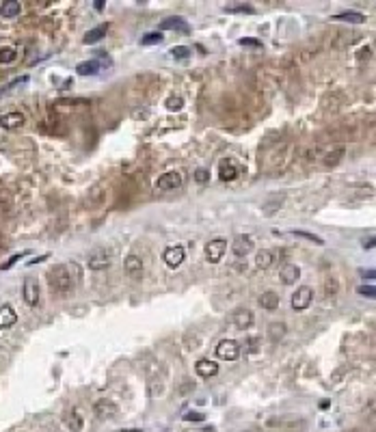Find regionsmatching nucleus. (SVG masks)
<instances>
[{
    "label": "nucleus",
    "instance_id": "obj_1",
    "mask_svg": "<svg viewBox=\"0 0 376 432\" xmlns=\"http://www.w3.org/2000/svg\"><path fill=\"white\" fill-rule=\"evenodd\" d=\"M48 283H50V290L59 296H67L74 290V273H71L69 264H57L54 268H50L48 273Z\"/></svg>",
    "mask_w": 376,
    "mask_h": 432
},
{
    "label": "nucleus",
    "instance_id": "obj_2",
    "mask_svg": "<svg viewBox=\"0 0 376 432\" xmlns=\"http://www.w3.org/2000/svg\"><path fill=\"white\" fill-rule=\"evenodd\" d=\"M225 251H227V240H225V238H214V240H210V242L205 244V249H203L205 260L210 262V264H219V262L223 260V255H225Z\"/></svg>",
    "mask_w": 376,
    "mask_h": 432
},
{
    "label": "nucleus",
    "instance_id": "obj_3",
    "mask_svg": "<svg viewBox=\"0 0 376 432\" xmlns=\"http://www.w3.org/2000/svg\"><path fill=\"white\" fill-rule=\"evenodd\" d=\"M39 294H41V287H39V281L35 277H26L24 279V285H22V298L26 305L35 307L39 303Z\"/></svg>",
    "mask_w": 376,
    "mask_h": 432
},
{
    "label": "nucleus",
    "instance_id": "obj_4",
    "mask_svg": "<svg viewBox=\"0 0 376 432\" xmlns=\"http://www.w3.org/2000/svg\"><path fill=\"white\" fill-rule=\"evenodd\" d=\"M311 300H314V290L309 285H301L297 292L292 294V309L294 311H305Z\"/></svg>",
    "mask_w": 376,
    "mask_h": 432
},
{
    "label": "nucleus",
    "instance_id": "obj_5",
    "mask_svg": "<svg viewBox=\"0 0 376 432\" xmlns=\"http://www.w3.org/2000/svg\"><path fill=\"white\" fill-rule=\"evenodd\" d=\"M217 357L223 361H236L240 357V343L236 339H223L217 346Z\"/></svg>",
    "mask_w": 376,
    "mask_h": 432
},
{
    "label": "nucleus",
    "instance_id": "obj_6",
    "mask_svg": "<svg viewBox=\"0 0 376 432\" xmlns=\"http://www.w3.org/2000/svg\"><path fill=\"white\" fill-rule=\"evenodd\" d=\"M87 264H89L91 270H106V268L113 266V255H110L108 251H104V249H98V251H93L89 255Z\"/></svg>",
    "mask_w": 376,
    "mask_h": 432
},
{
    "label": "nucleus",
    "instance_id": "obj_7",
    "mask_svg": "<svg viewBox=\"0 0 376 432\" xmlns=\"http://www.w3.org/2000/svg\"><path fill=\"white\" fill-rule=\"evenodd\" d=\"M123 270H126V275L134 279V281H139V279L143 277V273H145V266H143V260L139 257V255H128V257L123 260Z\"/></svg>",
    "mask_w": 376,
    "mask_h": 432
},
{
    "label": "nucleus",
    "instance_id": "obj_8",
    "mask_svg": "<svg viewBox=\"0 0 376 432\" xmlns=\"http://www.w3.org/2000/svg\"><path fill=\"white\" fill-rule=\"evenodd\" d=\"M299 277H301V268L297 264H292V262L281 264V268H279V281L283 285H294L299 281Z\"/></svg>",
    "mask_w": 376,
    "mask_h": 432
},
{
    "label": "nucleus",
    "instance_id": "obj_9",
    "mask_svg": "<svg viewBox=\"0 0 376 432\" xmlns=\"http://www.w3.org/2000/svg\"><path fill=\"white\" fill-rule=\"evenodd\" d=\"M182 186V175L178 171H166L158 178L156 188L158 190H178Z\"/></svg>",
    "mask_w": 376,
    "mask_h": 432
},
{
    "label": "nucleus",
    "instance_id": "obj_10",
    "mask_svg": "<svg viewBox=\"0 0 376 432\" xmlns=\"http://www.w3.org/2000/svg\"><path fill=\"white\" fill-rule=\"evenodd\" d=\"M162 260L169 268H180L182 262L186 260V251H184V246H169V249H164Z\"/></svg>",
    "mask_w": 376,
    "mask_h": 432
},
{
    "label": "nucleus",
    "instance_id": "obj_11",
    "mask_svg": "<svg viewBox=\"0 0 376 432\" xmlns=\"http://www.w3.org/2000/svg\"><path fill=\"white\" fill-rule=\"evenodd\" d=\"M253 320H255V318H253V311H249V309H236L234 314H231V324H234L238 331L251 329Z\"/></svg>",
    "mask_w": 376,
    "mask_h": 432
},
{
    "label": "nucleus",
    "instance_id": "obj_12",
    "mask_svg": "<svg viewBox=\"0 0 376 432\" xmlns=\"http://www.w3.org/2000/svg\"><path fill=\"white\" fill-rule=\"evenodd\" d=\"M231 251H234L236 257H246L253 251V238L251 236H236V240L231 242Z\"/></svg>",
    "mask_w": 376,
    "mask_h": 432
},
{
    "label": "nucleus",
    "instance_id": "obj_13",
    "mask_svg": "<svg viewBox=\"0 0 376 432\" xmlns=\"http://www.w3.org/2000/svg\"><path fill=\"white\" fill-rule=\"evenodd\" d=\"M238 173H240V169H238V164L234 162V160L223 158L219 162V178L223 182H234L238 178Z\"/></svg>",
    "mask_w": 376,
    "mask_h": 432
},
{
    "label": "nucleus",
    "instance_id": "obj_14",
    "mask_svg": "<svg viewBox=\"0 0 376 432\" xmlns=\"http://www.w3.org/2000/svg\"><path fill=\"white\" fill-rule=\"evenodd\" d=\"M195 372L199 378H212V376L219 374V363L210 361V359H201V361L195 363Z\"/></svg>",
    "mask_w": 376,
    "mask_h": 432
},
{
    "label": "nucleus",
    "instance_id": "obj_15",
    "mask_svg": "<svg viewBox=\"0 0 376 432\" xmlns=\"http://www.w3.org/2000/svg\"><path fill=\"white\" fill-rule=\"evenodd\" d=\"M160 30H180V33H190V26H188V22L186 20H182V18H166L160 22ZM158 30V33H160Z\"/></svg>",
    "mask_w": 376,
    "mask_h": 432
},
{
    "label": "nucleus",
    "instance_id": "obj_16",
    "mask_svg": "<svg viewBox=\"0 0 376 432\" xmlns=\"http://www.w3.org/2000/svg\"><path fill=\"white\" fill-rule=\"evenodd\" d=\"M24 115L22 113H7L0 117V127H5V130H18V127L24 125Z\"/></svg>",
    "mask_w": 376,
    "mask_h": 432
},
{
    "label": "nucleus",
    "instance_id": "obj_17",
    "mask_svg": "<svg viewBox=\"0 0 376 432\" xmlns=\"http://www.w3.org/2000/svg\"><path fill=\"white\" fill-rule=\"evenodd\" d=\"M95 415H98L100 419H110L117 415V406L115 402H110V400H100L98 404H95Z\"/></svg>",
    "mask_w": 376,
    "mask_h": 432
},
{
    "label": "nucleus",
    "instance_id": "obj_18",
    "mask_svg": "<svg viewBox=\"0 0 376 432\" xmlns=\"http://www.w3.org/2000/svg\"><path fill=\"white\" fill-rule=\"evenodd\" d=\"M18 322V314L11 305H3L0 307V329H11V326Z\"/></svg>",
    "mask_w": 376,
    "mask_h": 432
},
{
    "label": "nucleus",
    "instance_id": "obj_19",
    "mask_svg": "<svg viewBox=\"0 0 376 432\" xmlns=\"http://www.w3.org/2000/svg\"><path fill=\"white\" fill-rule=\"evenodd\" d=\"M273 264H275V251L264 249L255 255V266H258V270H268Z\"/></svg>",
    "mask_w": 376,
    "mask_h": 432
},
{
    "label": "nucleus",
    "instance_id": "obj_20",
    "mask_svg": "<svg viewBox=\"0 0 376 432\" xmlns=\"http://www.w3.org/2000/svg\"><path fill=\"white\" fill-rule=\"evenodd\" d=\"M106 33H108V24H100V26L91 28L89 33L85 35V39H82V41H85L87 46H91V44H98V41H102V39L106 37Z\"/></svg>",
    "mask_w": 376,
    "mask_h": 432
},
{
    "label": "nucleus",
    "instance_id": "obj_21",
    "mask_svg": "<svg viewBox=\"0 0 376 432\" xmlns=\"http://www.w3.org/2000/svg\"><path fill=\"white\" fill-rule=\"evenodd\" d=\"M22 11V5L18 3V0H5L3 7H0V15L7 20H11V18H18Z\"/></svg>",
    "mask_w": 376,
    "mask_h": 432
},
{
    "label": "nucleus",
    "instance_id": "obj_22",
    "mask_svg": "<svg viewBox=\"0 0 376 432\" xmlns=\"http://www.w3.org/2000/svg\"><path fill=\"white\" fill-rule=\"evenodd\" d=\"M100 61H85V63H78V67H76V74L78 76H95V74H100Z\"/></svg>",
    "mask_w": 376,
    "mask_h": 432
},
{
    "label": "nucleus",
    "instance_id": "obj_23",
    "mask_svg": "<svg viewBox=\"0 0 376 432\" xmlns=\"http://www.w3.org/2000/svg\"><path fill=\"white\" fill-rule=\"evenodd\" d=\"M333 20H338V22H350V24H363L365 22V15L359 13V11H344V13L333 15Z\"/></svg>",
    "mask_w": 376,
    "mask_h": 432
},
{
    "label": "nucleus",
    "instance_id": "obj_24",
    "mask_svg": "<svg viewBox=\"0 0 376 432\" xmlns=\"http://www.w3.org/2000/svg\"><path fill=\"white\" fill-rule=\"evenodd\" d=\"M260 305L266 309V311H275V309L279 307V294H275V292H264V294L260 296Z\"/></svg>",
    "mask_w": 376,
    "mask_h": 432
},
{
    "label": "nucleus",
    "instance_id": "obj_25",
    "mask_svg": "<svg viewBox=\"0 0 376 432\" xmlns=\"http://www.w3.org/2000/svg\"><path fill=\"white\" fill-rule=\"evenodd\" d=\"M15 57H18V52H15V48H0V63H13L15 61Z\"/></svg>",
    "mask_w": 376,
    "mask_h": 432
},
{
    "label": "nucleus",
    "instance_id": "obj_26",
    "mask_svg": "<svg viewBox=\"0 0 376 432\" xmlns=\"http://www.w3.org/2000/svg\"><path fill=\"white\" fill-rule=\"evenodd\" d=\"M182 106H184V100L180 98V95H171V98L166 100V110H171V113L182 110Z\"/></svg>",
    "mask_w": 376,
    "mask_h": 432
},
{
    "label": "nucleus",
    "instance_id": "obj_27",
    "mask_svg": "<svg viewBox=\"0 0 376 432\" xmlns=\"http://www.w3.org/2000/svg\"><path fill=\"white\" fill-rule=\"evenodd\" d=\"M160 41H162V35L160 33H147V35H143L141 46H156Z\"/></svg>",
    "mask_w": 376,
    "mask_h": 432
},
{
    "label": "nucleus",
    "instance_id": "obj_28",
    "mask_svg": "<svg viewBox=\"0 0 376 432\" xmlns=\"http://www.w3.org/2000/svg\"><path fill=\"white\" fill-rule=\"evenodd\" d=\"M171 57L173 59H188L190 57V50L186 46H175V48H171Z\"/></svg>",
    "mask_w": 376,
    "mask_h": 432
},
{
    "label": "nucleus",
    "instance_id": "obj_29",
    "mask_svg": "<svg viewBox=\"0 0 376 432\" xmlns=\"http://www.w3.org/2000/svg\"><path fill=\"white\" fill-rule=\"evenodd\" d=\"M270 337H273L275 341H279V337H283V333H285V324H270Z\"/></svg>",
    "mask_w": 376,
    "mask_h": 432
},
{
    "label": "nucleus",
    "instance_id": "obj_30",
    "mask_svg": "<svg viewBox=\"0 0 376 432\" xmlns=\"http://www.w3.org/2000/svg\"><path fill=\"white\" fill-rule=\"evenodd\" d=\"M26 82H28V76H20V78H15V80H11V82L5 87L3 91H0V95L9 93V91H11V89H15V87H18V84H26Z\"/></svg>",
    "mask_w": 376,
    "mask_h": 432
},
{
    "label": "nucleus",
    "instance_id": "obj_31",
    "mask_svg": "<svg viewBox=\"0 0 376 432\" xmlns=\"http://www.w3.org/2000/svg\"><path fill=\"white\" fill-rule=\"evenodd\" d=\"M292 234H294V236H299V238H307V240H311V242H316V244H324V242H322V238H318V236H314V234H307V231H299V229H294Z\"/></svg>",
    "mask_w": 376,
    "mask_h": 432
},
{
    "label": "nucleus",
    "instance_id": "obj_32",
    "mask_svg": "<svg viewBox=\"0 0 376 432\" xmlns=\"http://www.w3.org/2000/svg\"><path fill=\"white\" fill-rule=\"evenodd\" d=\"M26 255H28V251H24V253H18V255H13V257H9V262H5V264H3V266H0V268H3V270H9V268L13 266V264H18V262H20L22 257H26Z\"/></svg>",
    "mask_w": 376,
    "mask_h": 432
},
{
    "label": "nucleus",
    "instance_id": "obj_33",
    "mask_svg": "<svg viewBox=\"0 0 376 432\" xmlns=\"http://www.w3.org/2000/svg\"><path fill=\"white\" fill-rule=\"evenodd\" d=\"M229 13H253L255 9L251 5H240V7H227Z\"/></svg>",
    "mask_w": 376,
    "mask_h": 432
},
{
    "label": "nucleus",
    "instance_id": "obj_34",
    "mask_svg": "<svg viewBox=\"0 0 376 432\" xmlns=\"http://www.w3.org/2000/svg\"><path fill=\"white\" fill-rule=\"evenodd\" d=\"M67 423H69V428L74 430V432H80V430H82V419H80L78 415H74V417H69V419H67Z\"/></svg>",
    "mask_w": 376,
    "mask_h": 432
},
{
    "label": "nucleus",
    "instance_id": "obj_35",
    "mask_svg": "<svg viewBox=\"0 0 376 432\" xmlns=\"http://www.w3.org/2000/svg\"><path fill=\"white\" fill-rule=\"evenodd\" d=\"M359 294H361V296H367V298H374V296H376L374 285H361V287H359Z\"/></svg>",
    "mask_w": 376,
    "mask_h": 432
},
{
    "label": "nucleus",
    "instance_id": "obj_36",
    "mask_svg": "<svg viewBox=\"0 0 376 432\" xmlns=\"http://www.w3.org/2000/svg\"><path fill=\"white\" fill-rule=\"evenodd\" d=\"M238 44L240 46H251V48H262V41H258V39H246V37L238 39Z\"/></svg>",
    "mask_w": 376,
    "mask_h": 432
},
{
    "label": "nucleus",
    "instance_id": "obj_37",
    "mask_svg": "<svg viewBox=\"0 0 376 432\" xmlns=\"http://www.w3.org/2000/svg\"><path fill=\"white\" fill-rule=\"evenodd\" d=\"M207 178H210V175H207V171H205V169H197V171H195V180H197L199 184H205V182H207Z\"/></svg>",
    "mask_w": 376,
    "mask_h": 432
},
{
    "label": "nucleus",
    "instance_id": "obj_38",
    "mask_svg": "<svg viewBox=\"0 0 376 432\" xmlns=\"http://www.w3.org/2000/svg\"><path fill=\"white\" fill-rule=\"evenodd\" d=\"M335 290H338L335 279H326V296H335Z\"/></svg>",
    "mask_w": 376,
    "mask_h": 432
},
{
    "label": "nucleus",
    "instance_id": "obj_39",
    "mask_svg": "<svg viewBox=\"0 0 376 432\" xmlns=\"http://www.w3.org/2000/svg\"><path fill=\"white\" fill-rule=\"evenodd\" d=\"M184 419H186V421H201L203 415L201 413H186V415H184Z\"/></svg>",
    "mask_w": 376,
    "mask_h": 432
},
{
    "label": "nucleus",
    "instance_id": "obj_40",
    "mask_svg": "<svg viewBox=\"0 0 376 432\" xmlns=\"http://www.w3.org/2000/svg\"><path fill=\"white\" fill-rule=\"evenodd\" d=\"M363 249H374V236L363 240Z\"/></svg>",
    "mask_w": 376,
    "mask_h": 432
},
{
    "label": "nucleus",
    "instance_id": "obj_41",
    "mask_svg": "<svg viewBox=\"0 0 376 432\" xmlns=\"http://www.w3.org/2000/svg\"><path fill=\"white\" fill-rule=\"evenodd\" d=\"M48 257H50V255L46 253V255H41V257H37V260H30V262H28V266H33V264H39V262H44V260H48Z\"/></svg>",
    "mask_w": 376,
    "mask_h": 432
}]
</instances>
